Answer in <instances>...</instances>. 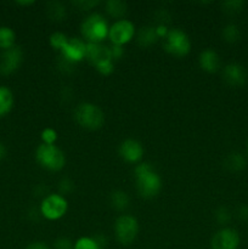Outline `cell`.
<instances>
[{"label":"cell","mask_w":248,"mask_h":249,"mask_svg":"<svg viewBox=\"0 0 248 249\" xmlns=\"http://www.w3.org/2000/svg\"><path fill=\"white\" fill-rule=\"evenodd\" d=\"M136 190L143 198H153L162 189V179L150 163H139L134 169Z\"/></svg>","instance_id":"obj_1"},{"label":"cell","mask_w":248,"mask_h":249,"mask_svg":"<svg viewBox=\"0 0 248 249\" xmlns=\"http://www.w3.org/2000/svg\"><path fill=\"white\" fill-rule=\"evenodd\" d=\"M108 23L100 14L89 15L80 26V32L87 43H102L108 36Z\"/></svg>","instance_id":"obj_2"},{"label":"cell","mask_w":248,"mask_h":249,"mask_svg":"<svg viewBox=\"0 0 248 249\" xmlns=\"http://www.w3.org/2000/svg\"><path fill=\"white\" fill-rule=\"evenodd\" d=\"M77 123L88 130H97L105 123V114L99 106L90 102L78 105L74 112Z\"/></svg>","instance_id":"obj_3"},{"label":"cell","mask_w":248,"mask_h":249,"mask_svg":"<svg viewBox=\"0 0 248 249\" xmlns=\"http://www.w3.org/2000/svg\"><path fill=\"white\" fill-rule=\"evenodd\" d=\"M35 160L40 167L50 172H58L66 164L65 153L56 145H39L35 151Z\"/></svg>","instance_id":"obj_4"},{"label":"cell","mask_w":248,"mask_h":249,"mask_svg":"<svg viewBox=\"0 0 248 249\" xmlns=\"http://www.w3.org/2000/svg\"><path fill=\"white\" fill-rule=\"evenodd\" d=\"M164 50L175 57H184L191 50V41L181 29H169L164 36Z\"/></svg>","instance_id":"obj_5"},{"label":"cell","mask_w":248,"mask_h":249,"mask_svg":"<svg viewBox=\"0 0 248 249\" xmlns=\"http://www.w3.org/2000/svg\"><path fill=\"white\" fill-rule=\"evenodd\" d=\"M114 233L121 245L129 246L136 240L139 233V223L136 218L128 214H123L117 218L114 223Z\"/></svg>","instance_id":"obj_6"},{"label":"cell","mask_w":248,"mask_h":249,"mask_svg":"<svg viewBox=\"0 0 248 249\" xmlns=\"http://www.w3.org/2000/svg\"><path fill=\"white\" fill-rule=\"evenodd\" d=\"M68 209V202L62 195L51 194L41 201L40 214L48 220H58Z\"/></svg>","instance_id":"obj_7"},{"label":"cell","mask_w":248,"mask_h":249,"mask_svg":"<svg viewBox=\"0 0 248 249\" xmlns=\"http://www.w3.org/2000/svg\"><path fill=\"white\" fill-rule=\"evenodd\" d=\"M134 36H135V26L129 19H118L109 27L108 38L111 39L112 45H125L133 39Z\"/></svg>","instance_id":"obj_8"},{"label":"cell","mask_w":248,"mask_h":249,"mask_svg":"<svg viewBox=\"0 0 248 249\" xmlns=\"http://www.w3.org/2000/svg\"><path fill=\"white\" fill-rule=\"evenodd\" d=\"M241 237L232 228H223L214 233L211 241L212 249H238Z\"/></svg>","instance_id":"obj_9"},{"label":"cell","mask_w":248,"mask_h":249,"mask_svg":"<svg viewBox=\"0 0 248 249\" xmlns=\"http://www.w3.org/2000/svg\"><path fill=\"white\" fill-rule=\"evenodd\" d=\"M23 61V53L19 46L15 45L0 53V74L10 75L16 72Z\"/></svg>","instance_id":"obj_10"},{"label":"cell","mask_w":248,"mask_h":249,"mask_svg":"<svg viewBox=\"0 0 248 249\" xmlns=\"http://www.w3.org/2000/svg\"><path fill=\"white\" fill-rule=\"evenodd\" d=\"M85 53H87V43L82 39L71 38L67 45L61 50V56L66 61L75 65L84 60Z\"/></svg>","instance_id":"obj_11"},{"label":"cell","mask_w":248,"mask_h":249,"mask_svg":"<svg viewBox=\"0 0 248 249\" xmlns=\"http://www.w3.org/2000/svg\"><path fill=\"white\" fill-rule=\"evenodd\" d=\"M143 146L134 139H126L119 146V156L122 160L131 164L140 162L143 157Z\"/></svg>","instance_id":"obj_12"},{"label":"cell","mask_w":248,"mask_h":249,"mask_svg":"<svg viewBox=\"0 0 248 249\" xmlns=\"http://www.w3.org/2000/svg\"><path fill=\"white\" fill-rule=\"evenodd\" d=\"M223 77L224 80L228 83L230 87L240 88L247 83L248 74L247 70L243 67L241 63H229L228 66H225L223 71Z\"/></svg>","instance_id":"obj_13"},{"label":"cell","mask_w":248,"mask_h":249,"mask_svg":"<svg viewBox=\"0 0 248 249\" xmlns=\"http://www.w3.org/2000/svg\"><path fill=\"white\" fill-rule=\"evenodd\" d=\"M85 58H88V61L91 62L94 66H97L99 63L104 62V61L112 60L109 48L102 45L101 43H87Z\"/></svg>","instance_id":"obj_14"},{"label":"cell","mask_w":248,"mask_h":249,"mask_svg":"<svg viewBox=\"0 0 248 249\" xmlns=\"http://www.w3.org/2000/svg\"><path fill=\"white\" fill-rule=\"evenodd\" d=\"M198 63L199 67H201L204 72L215 73L216 71H219V68H220V56L218 55L216 51L212 50V49H207V50L202 51V53H199Z\"/></svg>","instance_id":"obj_15"},{"label":"cell","mask_w":248,"mask_h":249,"mask_svg":"<svg viewBox=\"0 0 248 249\" xmlns=\"http://www.w3.org/2000/svg\"><path fill=\"white\" fill-rule=\"evenodd\" d=\"M158 34L156 31V27L146 26L139 31L138 33V43L139 45L142 46V48H147L151 46L152 44H155L158 40Z\"/></svg>","instance_id":"obj_16"},{"label":"cell","mask_w":248,"mask_h":249,"mask_svg":"<svg viewBox=\"0 0 248 249\" xmlns=\"http://www.w3.org/2000/svg\"><path fill=\"white\" fill-rule=\"evenodd\" d=\"M14 107V94L5 85H0V117L6 116Z\"/></svg>","instance_id":"obj_17"},{"label":"cell","mask_w":248,"mask_h":249,"mask_svg":"<svg viewBox=\"0 0 248 249\" xmlns=\"http://www.w3.org/2000/svg\"><path fill=\"white\" fill-rule=\"evenodd\" d=\"M225 168L229 169L230 172H241L246 168L247 160H246L245 156L240 152H232L228 155L225 158Z\"/></svg>","instance_id":"obj_18"},{"label":"cell","mask_w":248,"mask_h":249,"mask_svg":"<svg viewBox=\"0 0 248 249\" xmlns=\"http://www.w3.org/2000/svg\"><path fill=\"white\" fill-rule=\"evenodd\" d=\"M15 41H16V33L14 29L6 26L0 27V49L2 51L9 50L14 48Z\"/></svg>","instance_id":"obj_19"},{"label":"cell","mask_w":248,"mask_h":249,"mask_svg":"<svg viewBox=\"0 0 248 249\" xmlns=\"http://www.w3.org/2000/svg\"><path fill=\"white\" fill-rule=\"evenodd\" d=\"M126 2L121 1V0H109L106 2V11L107 14L114 18L122 19V17L126 14Z\"/></svg>","instance_id":"obj_20"},{"label":"cell","mask_w":248,"mask_h":249,"mask_svg":"<svg viewBox=\"0 0 248 249\" xmlns=\"http://www.w3.org/2000/svg\"><path fill=\"white\" fill-rule=\"evenodd\" d=\"M46 14H48V16L50 17V19H53V21L61 22L65 19L67 12H66V7L63 6L61 2L53 1L49 2L48 6H46Z\"/></svg>","instance_id":"obj_21"},{"label":"cell","mask_w":248,"mask_h":249,"mask_svg":"<svg viewBox=\"0 0 248 249\" xmlns=\"http://www.w3.org/2000/svg\"><path fill=\"white\" fill-rule=\"evenodd\" d=\"M129 203H130V199H129V196L124 191L117 190V191L112 192L111 204L117 211H124V209H126L129 207Z\"/></svg>","instance_id":"obj_22"},{"label":"cell","mask_w":248,"mask_h":249,"mask_svg":"<svg viewBox=\"0 0 248 249\" xmlns=\"http://www.w3.org/2000/svg\"><path fill=\"white\" fill-rule=\"evenodd\" d=\"M221 34H223L224 40H225L226 43H230V44L236 43V41L240 40L241 38L240 28H238V26H236V24L233 23L226 24V26L223 28V33Z\"/></svg>","instance_id":"obj_23"},{"label":"cell","mask_w":248,"mask_h":249,"mask_svg":"<svg viewBox=\"0 0 248 249\" xmlns=\"http://www.w3.org/2000/svg\"><path fill=\"white\" fill-rule=\"evenodd\" d=\"M74 249H102L95 237H80L74 242Z\"/></svg>","instance_id":"obj_24"},{"label":"cell","mask_w":248,"mask_h":249,"mask_svg":"<svg viewBox=\"0 0 248 249\" xmlns=\"http://www.w3.org/2000/svg\"><path fill=\"white\" fill-rule=\"evenodd\" d=\"M68 40H70V38H68L66 34L57 32V33H53V36H50V45L53 46L55 50L61 51L66 45H67Z\"/></svg>","instance_id":"obj_25"},{"label":"cell","mask_w":248,"mask_h":249,"mask_svg":"<svg viewBox=\"0 0 248 249\" xmlns=\"http://www.w3.org/2000/svg\"><path fill=\"white\" fill-rule=\"evenodd\" d=\"M243 6H245V2L241 0H229V1L223 2L224 11L228 14H237L242 10Z\"/></svg>","instance_id":"obj_26"},{"label":"cell","mask_w":248,"mask_h":249,"mask_svg":"<svg viewBox=\"0 0 248 249\" xmlns=\"http://www.w3.org/2000/svg\"><path fill=\"white\" fill-rule=\"evenodd\" d=\"M41 140L45 145H55L57 140V133L53 128H46L41 131Z\"/></svg>","instance_id":"obj_27"},{"label":"cell","mask_w":248,"mask_h":249,"mask_svg":"<svg viewBox=\"0 0 248 249\" xmlns=\"http://www.w3.org/2000/svg\"><path fill=\"white\" fill-rule=\"evenodd\" d=\"M95 68H96L97 72L101 73L102 75H109V74H112L114 71L113 61L112 60L104 61V62H101V63H99L97 66H95Z\"/></svg>","instance_id":"obj_28"},{"label":"cell","mask_w":248,"mask_h":249,"mask_svg":"<svg viewBox=\"0 0 248 249\" xmlns=\"http://www.w3.org/2000/svg\"><path fill=\"white\" fill-rule=\"evenodd\" d=\"M215 218H216V220H218V223L225 225V224H228L231 219L230 211H229L228 208H225V207H220V208L216 211Z\"/></svg>","instance_id":"obj_29"},{"label":"cell","mask_w":248,"mask_h":249,"mask_svg":"<svg viewBox=\"0 0 248 249\" xmlns=\"http://www.w3.org/2000/svg\"><path fill=\"white\" fill-rule=\"evenodd\" d=\"M55 249H74V242L70 240L68 237H60L53 243Z\"/></svg>","instance_id":"obj_30"},{"label":"cell","mask_w":248,"mask_h":249,"mask_svg":"<svg viewBox=\"0 0 248 249\" xmlns=\"http://www.w3.org/2000/svg\"><path fill=\"white\" fill-rule=\"evenodd\" d=\"M109 53H111L112 60H119V58L124 55L123 46L112 45L111 48H109Z\"/></svg>","instance_id":"obj_31"},{"label":"cell","mask_w":248,"mask_h":249,"mask_svg":"<svg viewBox=\"0 0 248 249\" xmlns=\"http://www.w3.org/2000/svg\"><path fill=\"white\" fill-rule=\"evenodd\" d=\"M73 189H74V185H73V182L71 181L70 179H63L62 181L60 182V190L62 194H68V192L72 191Z\"/></svg>","instance_id":"obj_32"},{"label":"cell","mask_w":248,"mask_h":249,"mask_svg":"<svg viewBox=\"0 0 248 249\" xmlns=\"http://www.w3.org/2000/svg\"><path fill=\"white\" fill-rule=\"evenodd\" d=\"M24 249H50L45 242H41V241H34V242H31L29 245L26 246Z\"/></svg>","instance_id":"obj_33"},{"label":"cell","mask_w":248,"mask_h":249,"mask_svg":"<svg viewBox=\"0 0 248 249\" xmlns=\"http://www.w3.org/2000/svg\"><path fill=\"white\" fill-rule=\"evenodd\" d=\"M97 4H99L97 1H78V2H75V5H77V6H79L82 10H89L90 7L95 6V5H97Z\"/></svg>","instance_id":"obj_34"},{"label":"cell","mask_w":248,"mask_h":249,"mask_svg":"<svg viewBox=\"0 0 248 249\" xmlns=\"http://www.w3.org/2000/svg\"><path fill=\"white\" fill-rule=\"evenodd\" d=\"M238 218L242 220H248V206H241L238 208Z\"/></svg>","instance_id":"obj_35"},{"label":"cell","mask_w":248,"mask_h":249,"mask_svg":"<svg viewBox=\"0 0 248 249\" xmlns=\"http://www.w3.org/2000/svg\"><path fill=\"white\" fill-rule=\"evenodd\" d=\"M5 156H6V148H5L4 143L0 142V162H1V160H4Z\"/></svg>","instance_id":"obj_36"},{"label":"cell","mask_w":248,"mask_h":249,"mask_svg":"<svg viewBox=\"0 0 248 249\" xmlns=\"http://www.w3.org/2000/svg\"><path fill=\"white\" fill-rule=\"evenodd\" d=\"M17 4H18V5H27V6H28V5L33 4V1H17Z\"/></svg>","instance_id":"obj_37"},{"label":"cell","mask_w":248,"mask_h":249,"mask_svg":"<svg viewBox=\"0 0 248 249\" xmlns=\"http://www.w3.org/2000/svg\"><path fill=\"white\" fill-rule=\"evenodd\" d=\"M247 153H248V142H247Z\"/></svg>","instance_id":"obj_38"}]
</instances>
